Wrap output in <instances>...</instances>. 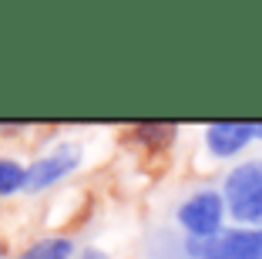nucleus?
<instances>
[{
    "label": "nucleus",
    "mask_w": 262,
    "mask_h": 259,
    "mask_svg": "<svg viewBox=\"0 0 262 259\" xmlns=\"http://www.w3.org/2000/svg\"><path fill=\"white\" fill-rule=\"evenodd\" d=\"M219 192L235 226H262V158H242L239 165H232Z\"/></svg>",
    "instance_id": "obj_1"
},
{
    "label": "nucleus",
    "mask_w": 262,
    "mask_h": 259,
    "mask_svg": "<svg viewBox=\"0 0 262 259\" xmlns=\"http://www.w3.org/2000/svg\"><path fill=\"white\" fill-rule=\"evenodd\" d=\"M225 198L219 189L205 185V189H195L192 195H185L175 206V226L182 229V236L192 239V243H215L225 232Z\"/></svg>",
    "instance_id": "obj_2"
},
{
    "label": "nucleus",
    "mask_w": 262,
    "mask_h": 259,
    "mask_svg": "<svg viewBox=\"0 0 262 259\" xmlns=\"http://www.w3.org/2000/svg\"><path fill=\"white\" fill-rule=\"evenodd\" d=\"M84 162V152L77 142H57L47 152H40L34 162H27V192L40 195V192L61 185L64 178H71Z\"/></svg>",
    "instance_id": "obj_3"
},
{
    "label": "nucleus",
    "mask_w": 262,
    "mask_h": 259,
    "mask_svg": "<svg viewBox=\"0 0 262 259\" xmlns=\"http://www.w3.org/2000/svg\"><path fill=\"white\" fill-rule=\"evenodd\" d=\"M255 142L252 122H212L205 125V152L212 158H239Z\"/></svg>",
    "instance_id": "obj_4"
},
{
    "label": "nucleus",
    "mask_w": 262,
    "mask_h": 259,
    "mask_svg": "<svg viewBox=\"0 0 262 259\" xmlns=\"http://www.w3.org/2000/svg\"><path fill=\"white\" fill-rule=\"evenodd\" d=\"M222 259H262V226H232L219 236Z\"/></svg>",
    "instance_id": "obj_5"
},
{
    "label": "nucleus",
    "mask_w": 262,
    "mask_h": 259,
    "mask_svg": "<svg viewBox=\"0 0 262 259\" xmlns=\"http://www.w3.org/2000/svg\"><path fill=\"white\" fill-rule=\"evenodd\" d=\"M77 256V243L68 232H47L37 236L34 243H27L14 259H74Z\"/></svg>",
    "instance_id": "obj_6"
},
{
    "label": "nucleus",
    "mask_w": 262,
    "mask_h": 259,
    "mask_svg": "<svg viewBox=\"0 0 262 259\" xmlns=\"http://www.w3.org/2000/svg\"><path fill=\"white\" fill-rule=\"evenodd\" d=\"M27 192V165L14 155H0V198H14Z\"/></svg>",
    "instance_id": "obj_7"
},
{
    "label": "nucleus",
    "mask_w": 262,
    "mask_h": 259,
    "mask_svg": "<svg viewBox=\"0 0 262 259\" xmlns=\"http://www.w3.org/2000/svg\"><path fill=\"white\" fill-rule=\"evenodd\" d=\"M128 135H131V142H138L145 148H165V145H171V138L178 135V128L175 125H165V122H145V125H135Z\"/></svg>",
    "instance_id": "obj_8"
},
{
    "label": "nucleus",
    "mask_w": 262,
    "mask_h": 259,
    "mask_svg": "<svg viewBox=\"0 0 262 259\" xmlns=\"http://www.w3.org/2000/svg\"><path fill=\"white\" fill-rule=\"evenodd\" d=\"M74 259H111V256H108L104 249H98V246H81Z\"/></svg>",
    "instance_id": "obj_9"
},
{
    "label": "nucleus",
    "mask_w": 262,
    "mask_h": 259,
    "mask_svg": "<svg viewBox=\"0 0 262 259\" xmlns=\"http://www.w3.org/2000/svg\"><path fill=\"white\" fill-rule=\"evenodd\" d=\"M255 142H262V122H255Z\"/></svg>",
    "instance_id": "obj_10"
},
{
    "label": "nucleus",
    "mask_w": 262,
    "mask_h": 259,
    "mask_svg": "<svg viewBox=\"0 0 262 259\" xmlns=\"http://www.w3.org/2000/svg\"><path fill=\"white\" fill-rule=\"evenodd\" d=\"M205 259H222V256H219V252H215V256H205Z\"/></svg>",
    "instance_id": "obj_11"
}]
</instances>
